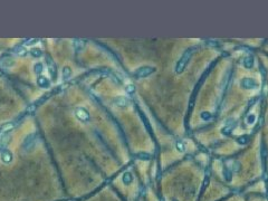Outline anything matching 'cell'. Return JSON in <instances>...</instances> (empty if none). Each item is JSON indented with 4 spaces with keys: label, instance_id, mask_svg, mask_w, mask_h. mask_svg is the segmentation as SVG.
I'll use <instances>...</instances> for the list:
<instances>
[{
    "label": "cell",
    "instance_id": "cell-1",
    "mask_svg": "<svg viewBox=\"0 0 268 201\" xmlns=\"http://www.w3.org/2000/svg\"><path fill=\"white\" fill-rule=\"evenodd\" d=\"M192 54H193V49L192 48H189L187 50L183 53V55L181 56L180 59L178 60L176 65V68H174V72L176 74H181L183 73L184 70H186V67H187L188 63L190 62L191 57H192Z\"/></svg>",
    "mask_w": 268,
    "mask_h": 201
},
{
    "label": "cell",
    "instance_id": "cell-2",
    "mask_svg": "<svg viewBox=\"0 0 268 201\" xmlns=\"http://www.w3.org/2000/svg\"><path fill=\"white\" fill-rule=\"evenodd\" d=\"M38 134L37 133H31L29 135H27V138L25 139V141L22 142L21 149L24 152H30L31 150L35 149V146L38 143Z\"/></svg>",
    "mask_w": 268,
    "mask_h": 201
},
{
    "label": "cell",
    "instance_id": "cell-3",
    "mask_svg": "<svg viewBox=\"0 0 268 201\" xmlns=\"http://www.w3.org/2000/svg\"><path fill=\"white\" fill-rule=\"evenodd\" d=\"M155 72L154 67H151V66H142L133 73V75L137 78V79H141V78H145V77L150 76L151 74H153Z\"/></svg>",
    "mask_w": 268,
    "mask_h": 201
},
{
    "label": "cell",
    "instance_id": "cell-4",
    "mask_svg": "<svg viewBox=\"0 0 268 201\" xmlns=\"http://www.w3.org/2000/svg\"><path fill=\"white\" fill-rule=\"evenodd\" d=\"M74 114H75V116L77 117V120L83 122V123H88L91 121V115H89L88 111L85 107H82V106L76 107L75 111H74Z\"/></svg>",
    "mask_w": 268,
    "mask_h": 201
},
{
    "label": "cell",
    "instance_id": "cell-5",
    "mask_svg": "<svg viewBox=\"0 0 268 201\" xmlns=\"http://www.w3.org/2000/svg\"><path fill=\"white\" fill-rule=\"evenodd\" d=\"M236 125H237L236 120H234V118H229V120L226 121V125L221 128V133H222L224 135H230L231 132L235 130Z\"/></svg>",
    "mask_w": 268,
    "mask_h": 201
},
{
    "label": "cell",
    "instance_id": "cell-6",
    "mask_svg": "<svg viewBox=\"0 0 268 201\" xmlns=\"http://www.w3.org/2000/svg\"><path fill=\"white\" fill-rule=\"evenodd\" d=\"M240 86H241L242 88H245V89H255V88H257L258 84L257 82L253 79V78H251V77H245V78L241 80Z\"/></svg>",
    "mask_w": 268,
    "mask_h": 201
},
{
    "label": "cell",
    "instance_id": "cell-7",
    "mask_svg": "<svg viewBox=\"0 0 268 201\" xmlns=\"http://www.w3.org/2000/svg\"><path fill=\"white\" fill-rule=\"evenodd\" d=\"M113 104L115 106H118V107L124 109V107H128L131 104V101L126 96H118V97H115L113 99Z\"/></svg>",
    "mask_w": 268,
    "mask_h": 201
},
{
    "label": "cell",
    "instance_id": "cell-8",
    "mask_svg": "<svg viewBox=\"0 0 268 201\" xmlns=\"http://www.w3.org/2000/svg\"><path fill=\"white\" fill-rule=\"evenodd\" d=\"M0 159H1V161H2L4 163L9 164V163L12 162V159H14L12 152L9 151L8 149H5V150H2L1 152H0Z\"/></svg>",
    "mask_w": 268,
    "mask_h": 201
},
{
    "label": "cell",
    "instance_id": "cell-9",
    "mask_svg": "<svg viewBox=\"0 0 268 201\" xmlns=\"http://www.w3.org/2000/svg\"><path fill=\"white\" fill-rule=\"evenodd\" d=\"M46 64H47V67H48V70H49V74H50V76L53 78H55L56 77V65L54 60L52 59V57L49 55H46Z\"/></svg>",
    "mask_w": 268,
    "mask_h": 201
},
{
    "label": "cell",
    "instance_id": "cell-10",
    "mask_svg": "<svg viewBox=\"0 0 268 201\" xmlns=\"http://www.w3.org/2000/svg\"><path fill=\"white\" fill-rule=\"evenodd\" d=\"M85 45H86V43L84 39H73V47L76 53L83 50L85 48Z\"/></svg>",
    "mask_w": 268,
    "mask_h": 201
},
{
    "label": "cell",
    "instance_id": "cell-11",
    "mask_svg": "<svg viewBox=\"0 0 268 201\" xmlns=\"http://www.w3.org/2000/svg\"><path fill=\"white\" fill-rule=\"evenodd\" d=\"M37 85L40 88H48L50 86V82L47 77L45 76H39L37 78Z\"/></svg>",
    "mask_w": 268,
    "mask_h": 201
},
{
    "label": "cell",
    "instance_id": "cell-12",
    "mask_svg": "<svg viewBox=\"0 0 268 201\" xmlns=\"http://www.w3.org/2000/svg\"><path fill=\"white\" fill-rule=\"evenodd\" d=\"M244 67L247 68V70H250V68H253V65H255V59H253V55H248L246 56L245 58H244Z\"/></svg>",
    "mask_w": 268,
    "mask_h": 201
},
{
    "label": "cell",
    "instance_id": "cell-13",
    "mask_svg": "<svg viewBox=\"0 0 268 201\" xmlns=\"http://www.w3.org/2000/svg\"><path fill=\"white\" fill-rule=\"evenodd\" d=\"M12 51L15 53L16 55H18V56H25L27 55V49L25 46H22V45H18V46H16V47H14V49H12Z\"/></svg>",
    "mask_w": 268,
    "mask_h": 201
},
{
    "label": "cell",
    "instance_id": "cell-14",
    "mask_svg": "<svg viewBox=\"0 0 268 201\" xmlns=\"http://www.w3.org/2000/svg\"><path fill=\"white\" fill-rule=\"evenodd\" d=\"M122 181H123V183H124L125 186H129V184H131L133 181V176H132V173H130V172H125L124 174H123V177H122Z\"/></svg>",
    "mask_w": 268,
    "mask_h": 201
},
{
    "label": "cell",
    "instance_id": "cell-15",
    "mask_svg": "<svg viewBox=\"0 0 268 201\" xmlns=\"http://www.w3.org/2000/svg\"><path fill=\"white\" fill-rule=\"evenodd\" d=\"M70 76H72V70H70L68 66H65L62 70V77L64 80H67L69 79Z\"/></svg>",
    "mask_w": 268,
    "mask_h": 201
},
{
    "label": "cell",
    "instance_id": "cell-16",
    "mask_svg": "<svg viewBox=\"0 0 268 201\" xmlns=\"http://www.w3.org/2000/svg\"><path fill=\"white\" fill-rule=\"evenodd\" d=\"M0 65L2 66L4 68H9V67H11V66H14V60H12L11 58H6L1 62Z\"/></svg>",
    "mask_w": 268,
    "mask_h": 201
},
{
    "label": "cell",
    "instance_id": "cell-17",
    "mask_svg": "<svg viewBox=\"0 0 268 201\" xmlns=\"http://www.w3.org/2000/svg\"><path fill=\"white\" fill-rule=\"evenodd\" d=\"M249 136L248 135H241V136H239L238 139H237V142H238V144H241V145H245V144H247V143L249 142Z\"/></svg>",
    "mask_w": 268,
    "mask_h": 201
},
{
    "label": "cell",
    "instance_id": "cell-18",
    "mask_svg": "<svg viewBox=\"0 0 268 201\" xmlns=\"http://www.w3.org/2000/svg\"><path fill=\"white\" fill-rule=\"evenodd\" d=\"M30 54H31V56H34V57L39 58V57L43 56V51H41L39 48H33V49L30 50Z\"/></svg>",
    "mask_w": 268,
    "mask_h": 201
},
{
    "label": "cell",
    "instance_id": "cell-19",
    "mask_svg": "<svg viewBox=\"0 0 268 201\" xmlns=\"http://www.w3.org/2000/svg\"><path fill=\"white\" fill-rule=\"evenodd\" d=\"M43 70H44V65L41 63H36L34 65V72L36 74H40Z\"/></svg>",
    "mask_w": 268,
    "mask_h": 201
},
{
    "label": "cell",
    "instance_id": "cell-20",
    "mask_svg": "<svg viewBox=\"0 0 268 201\" xmlns=\"http://www.w3.org/2000/svg\"><path fill=\"white\" fill-rule=\"evenodd\" d=\"M224 179L227 180V181H231L232 172L230 171L228 168H224Z\"/></svg>",
    "mask_w": 268,
    "mask_h": 201
},
{
    "label": "cell",
    "instance_id": "cell-21",
    "mask_svg": "<svg viewBox=\"0 0 268 201\" xmlns=\"http://www.w3.org/2000/svg\"><path fill=\"white\" fill-rule=\"evenodd\" d=\"M176 150L179 151V152H181V153H183L184 151H186V146H184L182 141H178L176 144Z\"/></svg>",
    "mask_w": 268,
    "mask_h": 201
},
{
    "label": "cell",
    "instance_id": "cell-22",
    "mask_svg": "<svg viewBox=\"0 0 268 201\" xmlns=\"http://www.w3.org/2000/svg\"><path fill=\"white\" fill-rule=\"evenodd\" d=\"M255 121H256V116H255V114H249L246 118V122L248 125H253L255 123Z\"/></svg>",
    "mask_w": 268,
    "mask_h": 201
},
{
    "label": "cell",
    "instance_id": "cell-23",
    "mask_svg": "<svg viewBox=\"0 0 268 201\" xmlns=\"http://www.w3.org/2000/svg\"><path fill=\"white\" fill-rule=\"evenodd\" d=\"M200 116H201L202 120L209 121L210 118H211V114H210V112H202V113L200 114Z\"/></svg>",
    "mask_w": 268,
    "mask_h": 201
},
{
    "label": "cell",
    "instance_id": "cell-24",
    "mask_svg": "<svg viewBox=\"0 0 268 201\" xmlns=\"http://www.w3.org/2000/svg\"><path fill=\"white\" fill-rule=\"evenodd\" d=\"M125 91L128 92L129 94H133V93L135 92V87H134V85L129 84L128 86H126V87H125Z\"/></svg>",
    "mask_w": 268,
    "mask_h": 201
},
{
    "label": "cell",
    "instance_id": "cell-25",
    "mask_svg": "<svg viewBox=\"0 0 268 201\" xmlns=\"http://www.w3.org/2000/svg\"><path fill=\"white\" fill-rule=\"evenodd\" d=\"M137 157L140 160H150V154L147 153H139L137 154Z\"/></svg>",
    "mask_w": 268,
    "mask_h": 201
},
{
    "label": "cell",
    "instance_id": "cell-26",
    "mask_svg": "<svg viewBox=\"0 0 268 201\" xmlns=\"http://www.w3.org/2000/svg\"><path fill=\"white\" fill-rule=\"evenodd\" d=\"M36 41H38V39H36V38H33V39L26 40V43H24V44L27 45V46H29V45H33L34 43H36Z\"/></svg>",
    "mask_w": 268,
    "mask_h": 201
},
{
    "label": "cell",
    "instance_id": "cell-27",
    "mask_svg": "<svg viewBox=\"0 0 268 201\" xmlns=\"http://www.w3.org/2000/svg\"><path fill=\"white\" fill-rule=\"evenodd\" d=\"M172 201H178V200H176V199H173V200H172Z\"/></svg>",
    "mask_w": 268,
    "mask_h": 201
}]
</instances>
